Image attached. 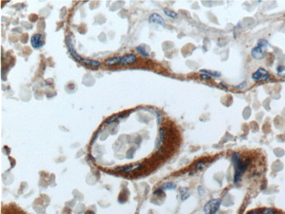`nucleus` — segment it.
Masks as SVG:
<instances>
[{
  "label": "nucleus",
  "instance_id": "f257e3e1",
  "mask_svg": "<svg viewBox=\"0 0 285 214\" xmlns=\"http://www.w3.org/2000/svg\"><path fill=\"white\" fill-rule=\"evenodd\" d=\"M232 162L235 167L234 182L237 184L242 177L244 171L248 166V161L243 162L240 155L238 153H234L232 156Z\"/></svg>",
  "mask_w": 285,
  "mask_h": 214
},
{
  "label": "nucleus",
  "instance_id": "f03ea898",
  "mask_svg": "<svg viewBox=\"0 0 285 214\" xmlns=\"http://www.w3.org/2000/svg\"><path fill=\"white\" fill-rule=\"evenodd\" d=\"M268 42L265 40L260 39L257 42V46L253 48L251 51V55L255 59H262L266 55V51Z\"/></svg>",
  "mask_w": 285,
  "mask_h": 214
},
{
  "label": "nucleus",
  "instance_id": "7ed1b4c3",
  "mask_svg": "<svg viewBox=\"0 0 285 214\" xmlns=\"http://www.w3.org/2000/svg\"><path fill=\"white\" fill-rule=\"evenodd\" d=\"M221 204V200L219 199H214L205 205L203 211L205 214H215L218 211Z\"/></svg>",
  "mask_w": 285,
  "mask_h": 214
},
{
  "label": "nucleus",
  "instance_id": "20e7f679",
  "mask_svg": "<svg viewBox=\"0 0 285 214\" xmlns=\"http://www.w3.org/2000/svg\"><path fill=\"white\" fill-rule=\"evenodd\" d=\"M66 46L69 50L71 55L77 61L79 62H83V58H82L80 56L77 54V51H75V48L73 46L72 42V39L71 35H68L66 38Z\"/></svg>",
  "mask_w": 285,
  "mask_h": 214
},
{
  "label": "nucleus",
  "instance_id": "39448f33",
  "mask_svg": "<svg viewBox=\"0 0 285 214\" xmlns=\"http://www.w3.org/2000/svg\"><path fill=\"white\" fill-rule=\"evenodd\" d=\"M252 78L255 80L266 81L270 79V75L265 69L259 68L258 69L255 73L252 75Z\"/></svg>",
  "mask_w": 285,
  "mask_h": 214
},
{
  "label": "nucleus",
  "instance_id": "423d86ee",
  "mask_svg": "<svg viewBox=\"0 0 285 214\" xmlns=\"http://www.w3.org/2000/svg\"><path fill=\"white\" fill-rule=\"evenodd\" d=\"M31 44L34 48H38L41 47L43 45L42 40V35L40 34L34 35L31 38Z\"/></svg>",
  "mask_w": 285,
  "mask_h": 214
},
{
  "label": "nucleus",
  "instance_id": "0eeeda50",
  "mask_svg": "<svg viewBox=\"0 0 285 214\" xmlns=\"http://www.w3.org/2000/svg\"><path fill=\"white\" fill-rule=\"evenodd\" d=\"M149 23H153L155 24H158L162 26L165 25V22L164 19L160 15L157 13H153L149 17Z\"/></svg>",
  "mask_w": 285,
  "mask_h": 214
},
{
  "label": "nucleus",
  "instance_id": "6e6552de",
  "mask_svg": "<svg viewBox=\"0 0 285 214\" xmlns=\"http://www.w3.org/2000/svg\"><path fill=\"white\" fill-rule=\"evenodd\" d=\"M137 61V56L134 54H130L127 55L121 56V64L122 65H130L133 64Z\"/></svg>",
  "mask_w": 285,
  "mask_h": 214
},
{
  "label": "nucleus",
  "instance_id": "1a4fd4ad",
  "mask_svg": "<svg viewBox=\"0 0 285 214\" xmlns=\"http://www.w3.org/2000/svg\"><path fill=\"white\" fill-rule=\"evenodd\" d=\"M121 56H118L109 59L105 62V64L107 66H114L118 64H121Z\"/></svg>",
  "mask_w": 285,
  "mask_h": 214
},
{
  "label": "nucleus",
  "instance_id": "9d476101",
  "mask_svg": "<svg viewBox=\"0 0 285 214\" xmlns=\"http://www.w3.org/2000/svg\"><path fill=\"white\" fill-rule=\"evenodd\" d=\"M180 193L181 194V199L182 200H187L190 196L189 191L188 188L186 187H181L179 188Z\"/></svg>",
  "mask_w": 285,
  "mask_h": 214
},
{
  "label": "nucleus",
  "instance_id": "9b49d317",
  "mask_svg": "<svg viewBox=\"0 0 285 214\" xmlns=\"http://www.w3.org/2000/svg\"><path fill=\"white\" fill-rule=\"evenodd\" d=\"M83 63L86 64L88 66H91V67H95V68L99 67L100 65V63L99 62L96 61V60L88 59H83Z\"/></svg>",
  "mask_w": 285,
  "mask_h": 214
},
{
  "label": "nucleus",
  "instance_id": "f8f14e48",
  "mask_svg": "<svg viewBox=\"0 0 285 214\" xmlns=\"http://www.w3.org/2000/svg\"><path fill=\"white\" fill-rule=\"evenodd\" d=\"M175 188H176V185L173 182L166 183L160 187V188H161L163 191L167 190H173Z\"/></svg>",
  "mask_w": 285,
  "mask_h": 214
},
{
  "label": "nucleus",
  "instance_id": "ddd939ff",
  "mask_svg": "<svg viewBox=\"0 0 285 214\" xmlns=\"http://www.w3.org/2000/svg\"><path fill=\"white\" fill-rule=\"evenodd\" d=\"M200 73H202L203 74H206L210 76H214V77H219L221 75V74L218 71H210L209 70L206 69H201L199 70Z\"/></svg>",
  "mask_w": 285,
  "mask_h": 214
},
{
  "label": "nucleus",
  "instance_id": "4468645a",
  "mask_svg": "<svg viewBox=\"0 0 285 214\" xmlns=\"http://www.w3.org/2000/svg\"><path fill=\"white\" fill-rule=\"evenodd\" d=\"M163 11L166 16L172 18V19H176L178 17V14L173 11L169 10V8H164Z\"/></svg>",
  "mask_w": 285,
  "mask_h": 214
},
{
  "label": "nucleus",
  "instance_id": "2eb2a0df",
  "mask_svg": "<svg viewBox=\"0 0 285 214\" xmlns=\"http://www.w3.org/2000/svg\"><path fill=\"white\" fill-rule=\"evenodd\" d=\"M135 49L140 55H141L144 57H149L150 56V55L146 52V50L142 46H141V45L138 46L135 48Z\"/></svg>",
  "mask_w": 285,
  "mask_h": 214
},
{
  "label": "nucleus",
  "instance_id": "dca6fc26",
  "mask_svg": "<svg viewBox=\"0 0 285 214\" xmlns=\"http://www.w3.org/2000/svg\"><path fill=\"white\" fill-rule=\"evenodd\" d=\"M125 113H126V112H125V113L124 112V113H121V114H118V115L113 116H112V117H111L108 118V119L106 120V122L107 123H112V122H113L115 121H116L117 119H118V118H120L124 117L125 116V115H126V114H125Z\"/></svg>",
  "mask_w": 285,
  "mask_h": 214
},
{
  "label": "nucleus",
  "instance_id": "f3484780",
  "mask_svg": "<svg viewBox=\"0 0 285 214\" xmlns=\"http://www.w3.org/2000/svg\"><path fill=\"white\" fill-rule=\"evenodd\" d=\"M166 132V128H162L160 129V131H159V133H160V138H159V142L158 146H159L160 142H163L164 138L165 137Z\"/></svg>",
  "mask_w": 285,
  "mask_h": 214
},
{
  "label": "nucleus",
  "instance_id": "a211bd4d",
  "mask_svg": "<svg viewBox=\"0 0 285 214\" xmlns=\"http://www.w3.org/2000/svg\"><path fill=\"white\" fill-rule=\"evenodd\" d=\"M134 167V166H124V167H120L118 168V171H130L132 170V168Z\"/></svg>",
  "mask_w": 285,
  "mask_h": 214
},
{
  "label": "nucleus",
  "instance_id": "6ab92c4d",
  "mask_svg": "<svg viewBox=\"0 0 285 214\" xmlns=\"http://www.w3.org/2000/svg\"><path fill=\"white\" fill-rule=\"evenodd\" d=\"M205 162L203 161H199L197 163L195 164V167L197 170H202V168L205 166Z\"/></svg>",
  "mask_w": 285,
  "mask_h": 214
},
{
  "label": "nucleus",
  "instance_id": "aec40b11",
  "mask_svg": "<svg viewBox=\"0 0 285 214\" xmlns=\"http://www.w3.org/2000/svg\"><path fill=\"white\" fill-rule=\"evenodd\" d=\"M264 214H275V211L270 208H264L262 211Z\"/></svg>",
  "mask_w": 285,
  "mask_h": 214
},
{
  "label": "nucleus",
  "instance_id": "412c9836",
  "mask_svg": "<svg viewBox=\"0 0 285 214\" xmlns=\"http://www.w3.org/2000/svg\"><path fill=\"white\" fill-rule=\"evenodd\" d=\"M199 77L201 79H202L203 80H209L211 79V77L206 74H201V75H200Z\"/></svg>",
  "mask_w": 285,
  "mask_h": 214
},
{
  "label": "nucleus",
  "instance_id": "4be33fe9",
  "mask_svg": "<svg viewBox=\"0 0 285 214\" xmlns=\"http://www.w3.org/2000/svg\"><path fill=\"white\" fill-rule=\"evenodd\" d=\"M205 190L202 186H199L198 187V193L200 196H202L205 193Z\"/></svg>",
  "mask_w": 285,
  "mask_h": 214
},
{
  "label": "nucleus",
  "instance_id": "5701e85b",
  "mask_svg": "<svg viewBox=\"0 0 285 214\" xmlns=\"http://www.w3.org/2000/svg\"><path fill=\"white\" fill-rule=\"evenodd\" d=\"M246 82H244L243 83H241V84L238 85V86H236V88L237 89H242V88H244V87L246 86Z\"/></svg>",
  "mask_w": 285,
  "mask_h": 214
},
{
  "label": "nucleus",
  "instance_id": "b1692460",
  "mask_svg": "<svg viewBox=\"0 0 285 214\" xmlns=\"http://www.w3.org/2000/svg\"><path fill=\"white\" fill-rule=\"evenodd\" d=\"M246 214H264V213L262 212V213H259L258 211H257V210H253V211H250L248 212V213H247Z\"/></svg>",
  "mask_w": 285,
  "mask_h": 214
},
{
  "label": "nucleus",
  "instance_id": "393cba45",
  "mask_svg": "<svg viewBox=\"0 0 285 214\" xmlns=\"http://www.w3.org/2000/svg\"><path fill=\"white\" fill-rule=\"evenodd\" d=\"M95 214V213H94V212H92V211H87V212L86 213V214Z\"/></svg>",
  "mask_w": 285,
  "mask_h": 214
}]
</instances>
